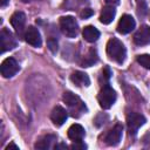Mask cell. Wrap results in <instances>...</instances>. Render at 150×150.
Instances as JSON below:
<instances>
[{"mask_svg":"<svg viewBox=\"0 0 150 150\" xmlns=\"http://www.w3.org/2000/svg\"><path fill=\"white\" fill-rule=\"evenodd\" d=\"M107 54L109 59L114 60L117 63H123L127 57V49L124 45L116 38H112L107 43Z\"/></svg>","mask_w":150,"mask_h":150,"instance_id":"obj_1","label":"cell"},{"mask_svg":"<svg viewBox=\"0 0 150 150\" xmlns=\"http://www.w3.org/2000/svg\"><path fill=\"white\" fill-rule=\"evenodd\" d=\"M116 91L108 84H104L103 88L100 90L98 93V96H97V100H98V103L103 108V109H109L116 101Z\"/></svg>","mask_w":150,"mask_h":150,"instance_id":"obj_2","label":"cell"},{"mask_svg":"<svg viewBox=\"0 0 150 150\" xmlns=\"http://www.w3.org/2000/svg\"><path fill=\"white\" fill-rule=\"evenodd\" d=\"M60 28L61 32L68 36V38H75L79 33V25L75 20L74 16L67 15V16H61L60 18Z\"/></svg>","mask_w":150,"mask_h":150,"instance_id":"obj_3","label":"cell"},{"mask_svg":"<svg viewBox=\"0 0 150 150\" xmlns=\"http://www.w3.org/2000/svg\"><path fill=\"white\" fill-rule=\"evenodd\" d=\"M62 100H63V102L74 111L73 112V115L75 116V111L76 112H83L87 108H86V104L82 102V100L77 96V95H75V94H73L71 91H66L64 94H63V96H62Z\"/></svg>","mask_w":150,"mask_h":150,"instance_id":"obj_4","label":"cell"},{"mask_svg":"<svg viewBox=\"0 0 150 150\" xmlns=\"http://www.w3.org/2000/svg\"><path fill=\"white\" fill-rule=\"evenodd\" d=\"M145 123V117L138 112H129L127 115V125L130 135H136L138 129Z\"/></svg>","mask_w":150,"mask_h":150,"instance_id":"obj_5","label":"cell"},{"mask_svg":"<svg viewBox=\"0 0 150 150\" xmlns=\"http://www.w3.org/2000/svg\"><path fill=\"white\" fill-rule=\"evenodd\" d=\"M0 43H1V53H5V52L11 50L14 47H16V40L13 36L12 32H9L7 28H2L1 29Z\"/></svg>","mask_w":150,"mask_h":150,"instance_id":"obj_6","label":"cell"},{"mask_svg":"<svg viewBox=\"0 0 150 150\" xmlns=\"http://www.w3.org/2000/svg\"><path fill=\"white\" fill-rule=\"evenodd\" d=\"M19 71V64L13 57H7L1 63V75L6 79L14 76Z\"/></svg>","mask_w":150,"mask_h":150,"instance_id":"obj_7","label":"cell"},{"mask_svg":"<svg viewBox=\"0 0 150 150\" xmlns=\"http://www.w3.org/2000/svg\"><path fill=\"white\" fill-rule=\"evenodd\" d=\"M122 134H123V127H122V124L117 123L116 125L112 127V129H110V130L108 131V134H107L105 137H104V141H105V143H107L108 145L115 146V145H117V144L121 142V139H122Z\"/></svg>","mask_w":150,"mask_h":150,"instance_id":"obj_8","label":"cell"},{"mask_svg":"<svg viewBox=\"0 0 150 150\" xmlns=\"http://www.w3.org/2000/svg\"><path fill=\"white\" fill-rule=\"evenodd\" d=\"M135 26H136L135 19L129 14H124V15H122V18L118 21L117 32L121 33V34H128L131 30H134Z\"/></svg>","mask_w":150,"mask_h":150,"instance_id":"obj_9","label":"cell"},{"mask_svg":"<svg viewBox=\"0 0 150 150\" xmlns=\"http://www.w3.org/2000/svg\"><path fill=\"white\" fill-rule=\"evenodd\" d=\"M25 40L27 43H29L33 47H40L42 43L40 32L34 26H29L25 32Z\"/></svg>","mask_w":150,"mask_h":150,"instance_id":"obj_10","label":"cell"},{"mask_svg":"<svg viewBox=\"0 0 150 150\" xmlns=\"http://www.w3.org/2000/svg\"><path fill=\"white\" fill-rule=\"evenodd\" d=\"M134 41L137 46H145L150 43V27L142 26L134 35Z\"/></svg>","mask_w":150,"mask_h":150,"instance_id":"obj_11","label":"cell"},{"mask_svg":"<svg viewBox=\"0 0 150 150\" xmlns=\"http://www.w3.org/2000/svg\"><path fill=\"white\" fill-rule=\"evenodd\" d=\"M67 118H68V112H67V110L63 109V108L60 107V105H56V107L52 110V112H50V120H52L53 123H54L55 125H57V127L62 125V124L67 121Z\"/></svg>","mask_w":150,"mask_h":150,"instance_id":"obj_12","label":"cell"},{"mask_svg":"<svg viewBox=\"0 0 150 150\" xmlns=\"http://www.w3.org/2000/svg\"><path fill=\"white\" fill-rule=\"evenodd\" d=\"M25 23H26V15L22 12H15L12 16H11V25L13 26V28L15 29V32L21 35L25 28Z\"/></svg>","mask_w":150,"mask_h":150,"instance_id":"obj_13","label":"cell"},{"mask_svg":"<svg viewBox=\"0 0 150 150\" xmlns=\"http://www.w3.org/2000/svg\"><path fill=\"white\" fill-rule=\"evenodd\" d=\"M84 135H86L84 128H83L82 125L77 124V123L70 125L69 129H68V137H69L71 141H74V142H80V141H82L83 137H84Z\"/></svg>","mask_w":150,"mask_h":150,"instance_id":"obj_14","label":"cell"},{"mask_svg":"<svg viewBox=\"0 0 150 150\" xmlns=\"http://www.w3.org/2000/svg\"><path fill=\"white\" fill-rule=\"evenodd\" d=\"M115 15H116V9L114 8V6H105L101 11L100 22L103 25H109L110 22H112Z\"/></svg>","mask_w":150,"mask_h":150,"instance_id":"obj_15","label":"cell"},{"mask_svg":"<svg viewBox=\"0 0 150 150\" xmlns=\"http://www.w3.org/2000/svg\"><path fill=\"white\" fill-rule=\"evenodd\" d=\"M70 81L76 84L77 87H82V86H86L88 87L90 84V80H89V76L83 73V71H74L71 75H70Z\"/></svg>","mask_w":150,"mask_h":150,"instance_id":"obj_16","label":"cell"},{"mask_svg":"<svg viewBox=\"0 0 150 150\" xmlns=\"http://www.w3.org/2000/svg\"><path fill=\"white\" fill-rule=\"evenodd\" d=\"M82 35H83V38H84L86 41H88V42H95L100 38V32L94 26H86L83 28V30H82Z\"/></svg>","mask_w":150,"mask_h":150,"instance_id":"obj_17","label":"cell"},{"mask_svg":"<svg viewBox=\"0 0 150 150\" xmlns=\"http://www.w3.org/2000/svg\"><path fill=\"white\" fill-rule=\"evenodd\" d=\"M56 141V136L54 135H46L42 138H40L35 143V149H41V150H47L53 148V143Z\"/></svg>","mask_w":150,"mask_h":150,"instance_id":"obj_18","label":"cell"},{"mask_svg":"<svg viewBox=\"0 0 150 150\" xmlns=\"http://www.w3.org/2000/svg\"><path fill=\"white\" fill-rule=\"evenodd\" d=\"M97 61V53H96V49H90L88 52V54L84 56L83 61H82V67H90L91 64H94L95 62Z\"/></svg>","mask_w":150,"mask_h":150,"instance_id":"obj_19","label":"cell"},{"mask_svg":"<svg viewBox=\"0 0 150 150\" xmlns=\"http://www.w3.org/2000/svg\"><path fill=\"white\" fill-rule=\"evenodd\" d=\"M137 62L143 66L144 68L146 69H150V55L149 54H142V55H138L137 56Z\"/></svg>","mask_w":150,"mask_h":150,"instance_id":"obj_20","label":"cell"},{"mask_svg":"<svg viewBox=\"0 0 150 150\" xmlns=\"http://www.w3.org/2000/svg\"><path fill=\"white\" fill-rule=\"evenodd\" d=\"M47 45H48V48L50 49L52 53H56V52H57V41H56L55 39L50 38V39L48 40Z\"/></svg>","mask_w":150,"mask_h":150,"instance_id":"obj_21","label":"cell"},{"mask_svg":"<svg viewBox=\"0 0 150 150\" xmlns=\"http://www.w3.org/2000/svg\"><path fill=\"white\" fill-rule=\"evenodd\" d=\"M93 14H94V12H93V9H90V8H84V9L80 13V15H81L82 19H88V18H90Z\"/></svg>","mask_w":150,"mask_h":150,"instance_id":"obj_22","label":"cell"},{"mask_svg":"<svg viewBox=\"0 0 150 150\" xmlns=\"http://www.w3.org/2000/svg\"><path fill=\"white\" fill-rule=\"evenodd\" d=\"M70 148H71V149H86V148H87V145H86V144H83V143H82V141H80V142H75L74 144H71V145H70Z\"/></svg>","mask_w":150,"mask_h":150,"instance_id":"obj_23","label":"cell"},{"mask_svg":"<svg viewBox=\"0 0 150 150\" xmlns=\"http://www.w3.org/2000/svg\"><path fill=\"white\" fill-rule=\"evenodd\" d=\"M9 149H15V150H19V146H18L16 144H14V143H11V144H8V145L6 146V150H9Z\"/></svg>","mask_w":150,"mask_h":150,"instance_id":"obj_24","label":"cell"},{"mask_svg":"<svg viewBox=\"0 0 150 150\" xmlns=\"http://www.w3.org/2000/svg\"><path fill=\"white\" fill-rule=\"evenodd\" d=\"M54 148H55V149H67V145L63 144V143H61V144H56Z\"/></svg>","mask_w":150,"mask_h":150,"instance_id":"obj_25","label":"cell"},{"mask_svg":"<svg viewBox=\"0 0 150 150\" xmlns=\"http://www.w3.org/2000/svg\"><path fill=\"white\" fill-rule=\"evenodd\" d=\"M107 4H109V5H116V4H118V0H104Z\"/></svg>","mask_w":150,"mask_h":150,"instance_id":"obj_26","label":"cell"},{"mask_svg":"<svg viewBox=\"0 0 150 150\" xmlns=\"http://www.w3.org/2000/svg\"><path fill=\"white\" fill-rule=\"evenodd\" d=\"M8 1H9V0H0V6H1V7H5V6L8 4Z\"/></svg>","mask_w":150,"mask_h":150,"instance_id":"obj_27","label":"cell"},{"mask_svg":"<svg viewBox=\"0 0 150 150\" xmlns=\"http://www.w3.org/2000/svg\"><path fill=\"white\" fill-rule=\"evenodd\" d=\"M23 2H29V1H33V0H22Z\"/></svg>","mask_w":150,"mask_h":150,"instance_id":"obj_28","label":"cell"}]
</instances>
